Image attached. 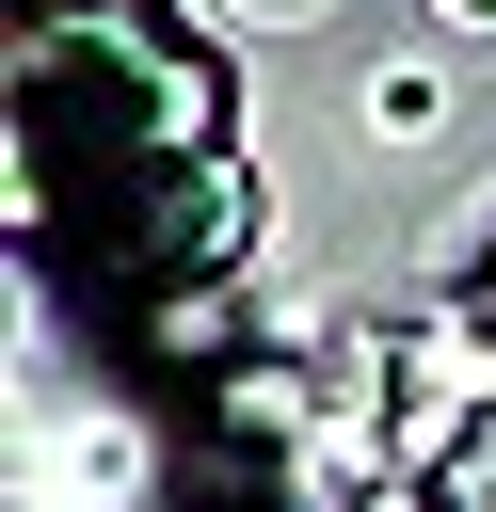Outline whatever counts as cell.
<instances>
[{
    "instance_id": "1",
    "label": "cell",
    "mask_w": 496,
    "mask_h": 512,
    "mask_svg": "<svg viewBox=\"0 0 496 512\" xmlns=\"http://www.w3.org/2000/svg\"><path fill=\"white\" fill-rule=\"evenodd\" d=\"M448 16H496V0H448Z\"/></svg>"
}]
</instances>
